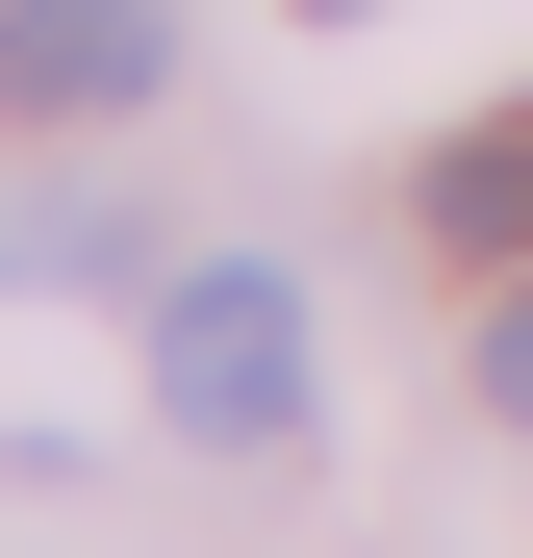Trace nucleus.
I'll return each mask as SVG.
<instances>
[{
  "label": "nucleus",
  "mask_w": 533,
  "mask_h": 558,
  "mask_svg": "<svg viewBox=\"0 0 533 558\" xmlns=\"http://www.w3.org/2000/svg\"><path fill=\"white\" fill-rule=\"evenodd\" d=\"M153 407L204 432V457H280V432H305V279L178 254V279H153Z\"/></svg>",
  "instance_id": "f257e3e1"
},
{
  "label": "nucleus",
  "mask_w": 533,
  "mask_h": 558,
  "mask_svg": "<svg viewBox=\"0 0 533 558\" xmlns=\"http://www.w3.org/2000/svg\"><path fill=\"white\" fill-rule=\"evenodd\" d=\"M153 76H178L153 0H0V128H128Z\"/></svg>",
  "instance_id": "f03ea898"
},
{
  "label": "nucleus",
  "mask_w": 533,
  "mask_h": 558,
  "mask_svg": "<svg viewBox=\"0 0 533 558\" xmlns=\"http://www.w3.org/2000/svg\"><path fill=\"white\" fill-rule=\"evenodd\" d=\"M432 229H458V254H533V128H458V153H432Z\"/></svg>",
  "instance_id": "7ed1b4c3"
},
{
  "label": "nucleus",
  "mask_w": 533,
  "mask_h": 558,
  "mask_svg": "<svg viewBox=\"0 0 533 558\" xmlns=\"http://www.w3.org/2000/svg\"><path fill=\"white\" fill-rule=\"evenodd\" d=\"M483 407L533 432V279H508V305H483Z\"/></svg>",
  "instance_id": "20e7f679"
},
{
  "label": "nucleus",
  "mask_w": 533,
  "mask_h": 558,
  "mask_svg": "<svg viewBox=\"0 0 533 558\" xmlns=\"http://www.w3.org/2000/svg\"><path fill=\"white\" fill-rule=\"evenodd\" d=\"M305 26H355V0H305Z\"/></svg>",
  "instance_id": "39448f33"
}]
</instances>
